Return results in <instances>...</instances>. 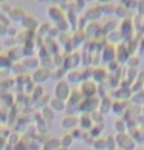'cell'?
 I'll return each instance as SVG.
<instances>
[{
	"mask_svg": "<svg viewBox=\"0 0 144 150\" xmlns=\"http://www.w3.org/2000/svg\"><path fill=\"white\" fill-rule=\"evenodd\" d=\"M118 144L119 147H123L126 150H130V149H135V142L132 138H129L127 135H124V133H121V135L118 136Z\"/></svg>",
	"mask_w": 144,
	"mask_h": 150,
	"instance_id": "6da1fadb",
	"label": "cell"
},
{
	"mask_svg": "<svg viewBox=\"0 0 144 150\" xmlns=\"http://www.w3.org/2000/svg\"><path fill=\"white\" fill-rule=\"evenodd\" d=\"M104 56H106V57H104L106 60H112V59H113V56H115V54H113V48L110 47V45H107L106 51H104Z\"/></svg>",
	"mask_w": 144,
	"mask_h": 150,
	"instance_id": "7a4b0ae2",
	"label": "cell"
},
{
	"mask_svg": "<svg viewBox=\"0 0 144 150\" xmlns=\"http://www.w3.org/2000/svg\"><path fill=\"white\" fill-rule=\"evenodd\" d=\"M118 56H121L119 60H126V59H127V56H129V51H127L126 47H119V50H118Z\"/></svg>",
	"mask_w": 144,
	"mask_h": 150,
	"instance_id": "3957f363",
	"label": "cell"
},
{
	"mask_svg": "<svg viewBox=\"0 0 144 150\" xmlns=\"http://www.w3.org/2000/svg\"><path fill=\"white\" fill-rule=\"evenodd\" d=\"M130 28H132V20H126L123 23V33H124V34H129Z\"/></svg>",
	"mask_w": 144,
	"mask_h": 150,
	"instance_id": "277c9868",
	"label": "cell"
},
{
	"mask_svg": "<svg viewBox=\"0 0 144 150\" xmlns=\"http://www.w3.org/2000/svg\"><path fill=\"white\" fill-rule=\"evenodd\" d=\"M133 102H136V104L144 102V91H140L136 96H133Z\"/></svg>",
	"mask_w": 144,
	"mask_h": 150,
	"instance_id": "5b68a950",
	"label": "cell"
},
{
	"mask_svg": "<svg viewBox=\"0 0 144 150\" xmlns=\"http://www.w3.org/2000/svg\"><path fill=\"white\" fill-rule=\"evenodd\" d=\"M59 96L60 98H65V96H67V85H65V84H60L59 85Z\"/></svg>",
	"mask_w": 144,
	"mask_h": 150,
	"instance_id": "8992f818",
	"label": "cell"
},
{
	"mask_svg": "<svg viewBox=\"0 0 144 150\" xmlns=\"http://www.w3.org/2000/svg\"><path fill=\"white\" fill-rule=\"evenodd\" d=\"M110 107H112V102H110L109 99H104L102 101V112H109Z\"/></svg>",
	"mask_w": 144,
	"mask_h": 150,
	"instance_id": "52a82bcc",
	"label": "cell"
},
{
	"mask_svg": "<svg viewBox=\"0 0 144 150\" xmlns=\"http://www.w3.org/2000/svg\"><path fill=\"white\" fill-rule=\"evenodd\" d=\"M84 90H85L88 94H93V93H95V85H92V84H85V85H84Z\"/></svg>",
	"mask_w": 144,
	"mask_h": 150,
	"instance_id": "ba28073f",
	"label": "cell"
},
{
	"mask_svg": "<svg viewBox=\"0 0 144 150\" xmlns=\"http://www.w3.org/2000/svg\"><path fill=\"white\" fill-rule=\"evenodd\" d=\"M113 107H115L113 110H115V112H118V113H119V112H123V110H124V107H123V104H119V102H116V104L113 105Z\"/></svg>",
	"mask_w": 144,
	"mask_h": 150,
	"instance_id": "9c48e42d",
	"label": "cell"
},
{
	"mask_svg": "<svg viewBox=\"0 0 144 150\" xmlns=\"http://www.w3.org/2000/svg\"><path fill=\"white\" fill-rule=\"evenodd\" d=\"M116 129H118V130H121V132H124L126 130V125H124V122L123 121H118V122H116Z\"/></svg>",
	"mask_w": 144,
	"mask_h": 150,
	"instance_id": "30bf717a",
	"label": "cell"
},
{
	"mask_svg": "<svg viewBox=\"0 0 144 150\" xmlns=\"http://www.w3.org/2000/svg\"><path fill=\"white\" fill-rule=\"evenodd\" d=\"M129 77H130V79H135V77H136V70L135 68L129 70Z\"/></svg>",
	"mask_w": 144,
	"mask_h": 150,
	"instance_id": "8fae6325",
	"label": "cell"
},
{
	"mask_svg": "<svg viewBox=\"0 0 144 150\" xmlns=\"http://www.w3.org/2000/svg\"><path fill=\"white\" fill-rule=\"evenodd\" d=\"M96 147L98 149H104V141H96Z\"/></svg>",
	"mask_w": 144,
	"mask_h": 150,
	"instance_id": "7c38bea8",
	"label": "cell"
},
{
	"mask_svg": "<svg viewBox=\"0 0 144 150\" xmlns=\"http://www.w3.org/2000/svg\"><path fill=\"white\" fill-rule=\"evenodd\" d=\"M136 64H138V59H136V57H135V59H130V60H129V65H136Z\"/></svg>",
	"mask_w": 144,
	"mask_h": 150,
	"instance_id": "4fadbf2b",
	"label": "cell"
},
{
	"mask_svg": "<svg viewBox=\"0 0 144 150\" xmlns=\"http://www.w3.org/2000/svg\"><path fill=\"white\" fill-rule=\"evenodd\" d=\"M90 16H92V17H98V16H99V11H90Z\"/></svg>",
	"mask_w": 144,
	"mask_h": 150,
	"instance_id": "5bb4252c",
	"label": "cell"
},
{
	"mask_svg": "<svg viewBox=\"0 0 144 150\" xmlns=\"http://www.w3.org/2000/svg\"><path fill=\"white\" fill-rule=\"evenodd\" d=\"M140 8H141V9H140L141 13H144V3H140Z\"/></svg>",
	"mask_w": 144,
	"mask_h": 150,
	"instance_id": "9a60e30c",
	"label": "cell"
},
{
	"mask_svg": "<svg viewBox=\"0 0 144 150\" xmlns=\"http://www.w3.org/2000/svg\"><path fill=\"white\" fill-rule=\"evenodd\" d=\"M143 113H144V108H143Z\"/></svg>",
	"mask_w": 144,
	"mask_h": 150,
	"instance_id": "2e32d148",
	"label": "cell"
}]
</instances>
